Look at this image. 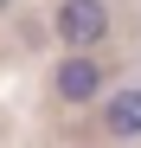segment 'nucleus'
I'll return each instance as SVG.
<instances>
[{
	"instance_id": "obj_3",
	"label": "nucleus",
	"mask_w": 141,
	"mask_h": 148,
	"mask_svg": "<svg viewBox=\"0 0 141 148\" xmlns=\"http://www.w3.org/2000/svg\"><path fill=\"white\" fill-rule=\"evenodd\" d=\"M103 135H115V142H141V84L103 90Z\"/></svg>"
},
{
	"instance_id": "obj_2",
	"label": "nucleus",
	"mask_w": 141,
	"mask_h": 148,
	"mask_svg": "<svg viewBox=\"0 0 141 148\" xmlns=\"http://www.w3.org/2000/svg\"><path fill=\"white\" fill-rule=\"evenodd\" d=\"M52 26L64 39V52H103L115 13H109V0H58V7H52Z\"/></svg>"
},
{
	"instance_id": "obj_1",
	"label": "nucleus",
	"mask_w": 141,
	"mask_h": 148,
	"mask_svg": "<svg viewBox=\"0 0 141 148\" xmlns=\"http://www.w3.org/2000/svg\"><path fill=\"white\" fill-rule=\"evenodd\" d=\"M103 90H109V58H96V52H64L52 64V97H58L64 110L103 103Z\"/></svg>"
},
{
	"instance_id": "obj_4",
	"label": "nucleus",
	"mask_w": 141,
	"mask_h": 148,
	"mask_svg": "<svg viewBox=\"0 0 141 148\" xmlns=\"http://www.w3.org/2000/svg\"><path fill=\"white\" fill-rule=\"evenodd\" d=\"M7 7H13V0H0V13H7Z\"/></svg>"
}]
</instances>
